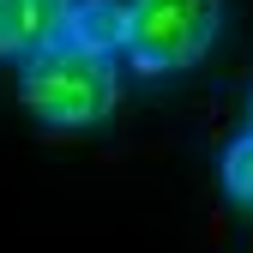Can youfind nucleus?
<instances>
[{"label": "nucleus", "mask_w": 253, "mask_h": 253, "mask_svg": "<svg viewBox=\"0 0 253 253\" xmlns=\"http://www.w3.org/2000/svg\"><path fill=\"white\" fill-rule=\"evenodd\" d=\"M60 42H73V48H90V54H109V60H115V54L126 48V0H73Z\"/></svg>", "instance_id": "4"}, {"label": "nucleus", "mask_w": 253, "mask_h": 253, "mask_svg": "<svg viewBox=\"0 0 253 253\" xmlns=\"http://www.w3.org/2000/svg\"><path fill=\"white\" fill-rule=\"evenodd\" d=\"M18 103L42 133H84V126L115 115L121 73L109 67V54L48 42V48L18 60Z\"/></svg>", "instance_id": "1"}, {"label": "nucleus", "mask_w": 253, "mask_h": 253, "mask_svg": "<svg viewBox=\"0 0 253 253\" xmlns=\"http://www.w3.org/2000/svg\"><path fill=\"white\" fill-rule=\"evenodd\" d=\"M217 181H223V193H229L235 205L253 211V126L223 145V157H217Z\"/></svg>", "instance_id": "5"}, {"label": "nucleus", "mask_w": 253, "mask_h": 253, "mask_svg": "<svg viewBox=\"0 0 253 253\" xmlns=\"http://www.w3.org/2000/svg\"><path fill=\"white\" fill-rule=\"evenodd\" d=\"M73 0H0V60H24L60 42Z\"/></svg>", "instance_id": "3"}, {"label": "nucleus", "mask_w": 253, "mask_h": 253, "mask_svg": "<svg viewBox=\"0 0 253 253\" xmlns=\"http://www.w3.org/2000/svg\"><path fill=\"white\" fill-rule=\"evenodd\" d=\"M223 30V0H126V67L145 79L187 73Z\"/></svg>", "instance_id": "2"}, {"label": "nucleus", "mask_w": 253, "mask_h": 253, "mask_svg": "<svg viewBox=\"0 0 253 253\" xmlns=\"http://www.w3.org/2000/svg\"><path fill=\"white\" fill-rule=\"evenodd\" d=\"M247 115H253V103H247Z\"/></svg>", "instance_id": "6"}]
</instances>
